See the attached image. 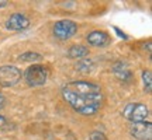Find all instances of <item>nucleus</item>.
Listing matches in <instances>:
<instances>
[{
	"instance_id": "obj_8",
	"label": "nucleus",
	"mask_w": 152,
	"mask_h": 140,
	"mask_svg": "<svg viewBox=\"0 0 152 140\" xmlns=\"http://www.w3.org/2000/svg\"><path fill=\"white\" fill-rule=\"evenodd\" d=\"M87 42L93 46H104L109 42V35L103 31H93L87 35Z\"/></svg>"
},
{
	"instance_id": "obj_7",
	"label": "nucleus",
	"mask_w": 152,
	"mask_h": 140,
	"mask_svg": "<svg viewBox=\"0 0 152 140\" xmlns=\"http://www.w3.org/2000/svg\"><path fill=\"white\" fill-rule=\"evenodd\" d=\"M30 27V20L27 18L26 14L21 13H14L9 17V20L6 21V28L10 31H23Z\"/></svg>"
},
{
	"instance_id": "obj_13",
	"label": "nucleus",
	"mask_w": 152,
	"mask_h": 140,
	"mask_svg": "<svg viewBox=\"0 0 152 140\" xmlns=\"http://www.w3.org/2000/svg\"><path fill=\"white\" fill-rule=\"evenodd\" d=\"M20 60H24V62H37V60H41L42 56L39 53H35V52H26V53L20 55Z\"/></svg>"
},
{
	"instance_id": "obj_15",
	"label": "nucleus",
	"mask_w": 152,
	"mask_h": 140,
	"mask_svg": "<svg viewBox=\"0 0 152 140\" xmlns=\"http://www.w3.org/2000/svg\"><path fill=\"white\" fill-rule=\"evenodd\" d=\"M7 126H9V122H7V119H6L3 115H0V130L7 129Z\"/></svg>"
},
{
	"instance_id": "obj_14",
	"label": "nucleus",
	"mask_w": 152,
	"mask_h": 140,
	"mask_svg": "<svg viewBox=\"0 0 152 140\" xmlns=\"http://www.w3.org/2000/svg\"><path fill=\"white\" fill-rule=\"evenodd\" d=\"M89 140H107V137L104 136V133H102V132H92L90 133V136H89Z\"/></svg>"
},
{
	"instance_id": "obj_3",
	"label": "nucleus",
	"mask_w": 152,
	"mask_h": 140,
	"mask_svg": "<svg viewBox=\"0 0 152 140\" xmlns=\"http://www.w3.org/2000/svg\"><path fill=\"white\" fill-rule=\"evenodd\" d=\"M24 77H26V81L30 86L33 87L42 86V84H45V81L48 79V70H47V67H44L41 65H33L26 70Z\"/></svg>"
},
{
	"instance_id": "obj_4",
	"label": "nucleus",
	"mask_w": 152,
	"mask_h": 140,
	"mask_svg": "<svg viewBox=\"0 0 152 140\" xmlns=\"http://www.w3.org/2000/svg\"><path fill=\"white\" fill-rule=\"evenodd\" d=\"M77 31V24L72 20H61L54 24V35L61 41L72 38Z\"/></svg>"
},
{
	"instance_id": "obj_17",
	"label": "nucleus",
	"mask_w": 152,
	"mask_h": 140,
	"mask_svg": "<svg viewBox=\"0 0 152 140\" xmlns=\"http://www.w3.org/2000/svg\"><path fill=\"white\" fill-rule=\"evenodd\" d=\"M4 102H6V100H4V97L0 94V109L3 108V105H4Z\"/></svg>"
},
{
	"instance_id": "obj_16",
	"label": "nucleus",
	"mask_w": 152,
	"mask_h": 140,
	"mask_svg": "<svg viewBox=\"0 0 152 140\" xmlns=\"http://www.w3.org/2000/svg\"><path fill=\"white\" fill-rule=\"evenodd\" d=\"M114 31H115V32L118 34V35H120V38H123V39H127V35H125L124 32H121V31H120L118 28H114Z\"/></svg>"
},
{
	"instance_id": "obj_10",
	"label": "nucleus",
	"mask_w": 152,
	"mask_h": 140,
	"mask_svg": "<svg viewBox=\"0 0 152 140\" xmlns=\"http://www.w3.org/2000/svg\"><path fill=\"white\" fill-rule=\"evenodd\" d=\"M87 55H89V49L82 46V45H73L68 51V56L71 59H82V58H85Z\"/></svg>"
},
{
	"instance_id": "obj_11",
	"label": "nucleus",
	"mask_w": 152,
	"mask_h": 140,
	"mask_svg": "<svg viewBox=\"0 0 152 140\" xmlns=\"http://www.w3.org/2000/svg\"><path fill=\"white\" fill-rule=\"evenodd\" d=\"M142 81H144V88L149 94L152 91V73L151 70H144L142 71Z\"/></svg>"
},
{
	"instance_id": "obj_9",
	"label": "nucleus",
	"mask_w": 152,
	"mask_h": 140,
	"mask_svg": "<svg viewBox=\"0 0 152 140\" xmlns=\"http://www.w3.org/2000/svg\"><path fill=\"white\" fill-rule=\"evenodd\" d=\"M113 73L123 81L131 80V76H132L130 69H128V66L125 65L124 62H117V63L113 66Z\"/></svg>"
},
{
	"instance_id": "obj_6",
	"label": "nucleus",
	"mask_w": 152,
	"mask_h": 140,
	"mask_svg": "<svg viewBox=\"0 0 152 140\" xmlns=\"http://www.w3.org/2000/svg\"><path fill=\"white\" fill-rule=\"evenodd\" d=\"M130 133L137 140H151L152 123L148 122V121H144V122H131Z\"/></svg>"
},
{
	"instance_id": "obj_1",
	"label": "nucleus",
	"mask_w": 152,
	"mask_h": 140,
	"mask_svg": "<svg viewBox=\"0 0 152 140\" xmlns=\"http://www.w3.org/2000/svg\"><path fill=\"white\" fill-rule=\"evenodd\" d=\"M62 97L77 113L92 116L102 108L103 92L99 84L87 80L71 81L62 87Z\"/></svg>"
},
{
	"instance_id": "obj_2",
	"label": "nucleus",
	"mask_w": 152,
	"mask_h": 140,
	"mask_svg": "<svg viewBox=\"0 0 152 140\" xmlns=\"http://www.w3.org/2000/svg\"><path fill=\"white\" fill-rule=\"evenodd\" d=\"M148 115H149V111L147 105L141 102L127 104L123 109V116L128 119L130 122H144L148 118Z\"/></svg>"
},
{
	"instance_id": "obj_18",
	"label": "nucleus",
	"mask_w": 152,
	"mask_h": 140,
	"mask_svg": "<svg viewBox=\"0 0 152 140\" xmlns=\"http://www.w3.org/2000/svg\"><path fill=\"white\" fill-rule=\"evenodd\" d=\"M7 3H9V1H6V0H1V1H0V7H6V6H7Z\"/></svg>"
},
{
	"instance_id": "obj_12",
	"label": "nucleus",
	"mask_w": 152,
	"mask_h": 140,
	"mask_svg": "<svg viewBox=\"0 0 152 140\" xmlns=\"http://www.w3.org/2000/svg\"><path fill=\"white\" fill-rule=\"evenodd\" d=\"M76 69L79 70V71H85V73H87V71H92L93 62L90 59H82V60H79V62H77Z\"/></svg>"
},
{
	"instance_id": "obj_5",
	"label": "nucleus",
	"mask_w": 152,
	"mask_h": 140,
	"mask_svg": "<svg viewBox=\"0 0 152 140\" xmlns=\"http://www.w3.org/2000/svg\"><path fill=\"white\" fill-rule=\"evenodd\" d=\"M21 80V70L16 66H1L0 67V86L13 87Z\"/></svg>"
}]
</instances>
